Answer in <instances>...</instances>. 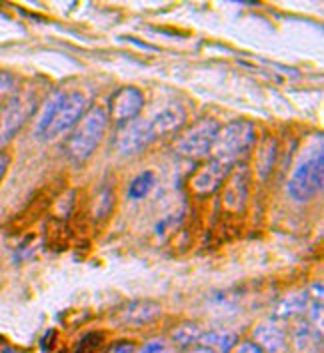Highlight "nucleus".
Returning <instances> with one entry per match:
<instances>
[{
    "mask_svg": "<svg viewBox=\"0 0 324 353\" xmlns=\"http://www.w3.org/2000/svg\"><path fill=\"white\" fill-rule=\"evenodd\" d=\"M106 124H108V114L102 106H93L86 114H82L78 126L66 142V154L70 162L80 164L98 148L106 132Z\"/></svg>",
    "mask_w": 324,
    "mask_h": 353,
    "instance_id": "obj_1",
    "label": "nucleus"
},
{
    "mask_svg": "<svg viewBox=\"0 0 324 353\" xmlns=\"http://www.w3.org/2000/svg\"><path fill=\"white\" fill-rule=\"evenodd\" d=\"M254 142H256L254 124L250 120H232L218 130L210 152L214 154L216 160L232 164L242 154H247L254 146Z\"/></svg>",
    "mask_w": 324,
    "mask_h": 353,
    "instance_id": "obj_2",
    "label": "nucleus"
},
{
    "mask_svg": "<svg viewBox=\"0 0 324 353\" xmlns=\"http://www.w3.org/2000/svg\"><path fill=\"white\" fill-rule=\"evenodd\" d=\"M323 184L324 154L318 150L316 156H308L294 166L286 182V192L294 202H308L323 190Z\"/></svg>",
    "mask_w": 324,
    "mask_h": 353,
    "instance_id": "obj_3",
    "label": "nucleus"
},
{
    "mask_svg": "<svg viewBox=\"0 0 324 353\" xmlns=\"http://www.w3.org/2000/svg\"><path fill=\"white\" fill-rule=\"evenodd\" d=\"M218 130H220V124L214 118H202L194 122L191 128H187V132L180 134V138L174 144V150L182 158L200 160L210 154Z\"/></svg>",
    "mask_w": 324,
    "mask_h": 353,
    "instance_id": "obj_4",
    "label": "nucleus"
},
{
    "mask_svg": "<svg viewBox=\"0 0 324 353\" xmlns=\"http://www.w3.org/2000/svg\"><path fill=\"white\" fill-rule=\"evenodd\" d=\"M156 140L151 120H131L126 124H122V128L116 132L115 136V148L122 156H133L138 154L144 148H149Z\"/></svg>",
    "mask_w": 324,
    "mask_h": 353,
    "instance_id": "obj_5",
    "label": "nucleus"
},
{
    "mask_svg": "<svg viewBox=\"0 0 324 353\" xmlns=\"http://www.w3.org/2000/svg\"><path fill=\"white\" fill-rule=\"evenodd\" d=\"M230 170H232V164L212 158L210 162L202 164L191 176L192 194L198 198H209L212 194H216L218 188L227 182Z\"/></svg>",
    "mask_w": 324,
    "mask_h": 353,
    "instance_id": "obj_6",
    "label": "nucleus"
},
{
    "mask_svg": "<svg viewBox=\"0 0 324 353\" xmlns=\"http://www.w3.org/2000/svg\"><path fill=\"white\" fill-rule=\"evenodd\" d=\"M35 110V100L32 96H12L4 108L0 110V146L10 142L15 134L22 128L26 118Z\"/></svg>",
    "mask_w": 324,
    "mask_h": 353,
    "instance_id": "obj_7",
    "label": "nucleus"
},
{
    "mask_svg": "<svg viewBox=\"0 0 324 353\" xmlns=\"http://www.w3.org/2000/svg\"><path fill=\"white\" fill-rule=\"evenodd\" d=\"M142 108H144L142 90H138L136 86H124L111 98L106 114L118 124H126L131 120H136Z\"/></svg>",
    "mask_w": 324,
    "mask_h": 353,
    "instance_id": "obj_8",
    "label": "nucleus"
},
{
    "mask_svg": "<svg viewBox=\"0 0 324 353\" xmlns=\"http://www.w3.org/2000/svg\"><path fill=\"white\" fill-rule=\"evenodd\" d=\"M86 108V96L82 92H70L64 96V102L60 104L57 116L50 124V128L46 132V138L44 140H50V138H57L60 134L73 128L78 120L82 118Z\"/></svg>",
    "mask_w": 324,
    "mask_h": 353,
    "instance_id": "obj_9",
    "label": "nucleus"
},
{
    "mask_svg": "<svg viewBox=\"0 0 324 353\" xmlns=\"http://www.w3.org/2000/svg\"><path fill=\"white\" fill-rule=\"evenodd\" d=\"M118 316L126 325H146L160 316V305L153 299H134L120 307Z\"/></svg>",
    "mask_w": 324,
    "mask_h": 353,
    "instance_id": "obj_10",
    "label": "nucleus"
},
{
    "mask_svg": "<svg viewBox=\"0 0 324 353\" xmlns=\"http://www.w3.org/2000/svg\"><path fill=\"white\" fill-rule=\"evenodd\" d=\"M252 341L263 347L265 353H278L285 350L286 334L285 330L272 321L258 323L252 332Z\"/></svg>",
    "mask_w": 324,
    "mask_h": 353,
    "instance_id": "obj_11",
    "label": "nucleus"
},
{
    "mask_svg": "<svg viewBox=\"0 0 324 353\" xmlns=\"http://www.w3.org/2000/svg\"><path fill=\"white\" fill-rule=\"evenodd\" d=\"M184 120H187V112L182 106L178 104H171L166 108L158 112L151 120V126L156 136H162V134H171V132L180 130L184 126Z\"/></svg>",
    "mask_w": 324,
    "mask_h": 353,
    "instance_id": "obj_12",
    "label": "nucleus"
},
{
    "mask_svg": "<svg viewBox=\"0 0 324 353\" xmlns=\"http://www.w3.org/2000/svg\"><path fill=\"white\" fill-rule=\"evenodd\" d=\"M308 301H310V298H308L306 292H290L288 296L278 299V303L272 310V316H274V319H280V321L301 317L303 314H306Z\"/></svg>",
    "mask_w": 324,
    "mask_h": 353,
    "instance_id": "obj_13",
    "label": "nucleus"
},
{
    "mask_svg": "<svg viewBox=\"0 0 324 353\" xmlns=\"http://www.w3.org/2000/svg\"><path fill=\"white\" fill-rule=\"evenodd\" d=\"M64 96H66V92L55 90V92L44 100L39 116H37V122H35V138H39V140H44V138H46V132L50 128V124H53V120H55V116H57L60 104L64 102Z\"/></svg>",
    "mask_w": 324,
    "mask_h": 353,
    "instance_id": "obj_14",
    "label": "nucleus"
},
{
    "mask_svg": "<svg viewBox=\"0 0 324 353\" xmlns=\"http://www.w3.org/2000/svg\"><path fill=\"white\" fill-rule=\"evenodd\" d=\"M276 150H278V142L274 138H265L260 148L256 152V176L260 182H267V178L270 176L272 168H274V162H276Z\"/></svg>",
    "mask_w": 324,
    "mask_h": 353,
    "instance_id": "obj_15",
    "label": "nucleus"
},
{
    "mask_svg": "<svg viewBox=\"0 0 324 353\" xmlns=\"http://www.w3.org/2000/svg\"><path fill=\"white\" fill-rule=\"evenodd\" d=\"M248 198V184H247V172L245 168L240 172H234V176L230 178L229 190L225 196V204L229 205L230 210H242L247 204Z\"/></svg>",
    "mask_w": 324,
    "mask_h": 353,
    "instance_id": "obj_16",
    "label": "nucleus"
},
{
    "mask_svg": "<svg viewBox=\"0 0 324 353\" xmlns=\"http://www.w3.org/2000/svg\"><path fill=\"white\" fill-rule=\"evenodd\" d=\"M321 337H323V330L314 327L312 323L308 321H301L296 327H294V334H292V341L296 345V350L305 353L314 352V345L321 347Z\"/></svg>",
    "mask_w": 324,
    "mask_h": 353,
    "instance_id": "obj_17",
    "label": "nucleus"
},
{
    "mask_svg": "<svg viewBox=\"0 0 324 353\" xmlns=\"http://www.w3.org/2000/svg\"><path fill=\"white\" fill-rule=\"evenodd\" d=\"M198 343L207 345L216 353H229L236 343V334L225 332V330H209V332H202Z\"/></svg>",
    "mask_w": 324,
    "mask_h": 353,
    "instance_id": "obj_18",
    "label": "nucleus"
},
{
    "mask_svg": "<svg viewBox=\"0 0 324 353\" xmlns=\"http://www.w3.org/2000/svg\"><path fill=\"white\" fill-rule=\"evenodd\" d=\"M200 335H202V330L196 323H180L178 327L172 330V341L178 347H187L189 350V347L198 343Z\"/></svg>",
    "mask_w": 324,
    "mask_h": 353,
    "instance_id": "obj_19",
    "label": "nucleus"
},
{
    "mask_svg": "<svg viewBox=\"0 0 324 353\" xmlns=\"http://www.w3.org/2000/svg\"><path fill=\"white\" fill-rule=\"evenodd\" d=\"M154 184H156L154 174L151 172V170H146V172L138 174L133 182H131V186H128V192H126V194H128V198H131V200H142V198H146V196H149V192L153 190Z\"/></svg>",
    "mask_w": 324,
    "mask_h": 353,
    "instance_id": "obj_20",
    "label": "nucleus"
},
{
    "mask_svg": "<svg viewBox=\"0 0 324 353\" xmlns=\"http://www.w3.org/2000/svg\"><path fill=\"white\" fill-rule=\"evenodd\" d=\"M102 341V334L100 332H93V334H86L82 339H78L77 347L73 353H95L98 350Z\"/></svg>",
    "mask_w": 324,
    "mask_h": 353,
    "instance_id": "obj_21",
    "label": "nucleus"
},
{
    "mask_svg": "<svg viewBox=\"0 0 324 353\" xmlns=\"http://www.w3.org/2000/svg\"><path fill=\"white\" fill-rule=\"evenodd\" d=\"M138 353H169V347L162 339H151L138 350Z\"/></svg>",
    "mask_w": 324,
    "mask_h": 353,
    "instance_id": "obj_22",
    "label": "nucleus"
},
{
    "mask_svg": "<svg viewBox=\"0 0 324 353\" xmlns=\"http://www.w3.org/2000/svg\"><path fill=\"white\" fill-rule=\"evenodd\" d=\"M236 353H265L260 345H256L252 339H245L238 347H236Z\"/></svg>",
    "mask_w": 324,
    "mask_h": 353,
    "instance_id": "obj_23",
    "label": "nucleus"
},
{
    "mask_svg": "<svg viewBox=\"0 0 324 353\" xmlns=\"http://www.w3.org/2000/svg\"><path fill=\"white\" fill-rule=\"evenodd\" d=\"M108 353H134V345L131 341H120V343H115Z\"/></svg>",
    "mask_w": 324,
    "mask_h": 353,
    "instance_id": "obj_24",
    "label": "nucleus"
},
{
    "mask_svg": "<svg viewBox=\"0 0 324 353\" xmlns=\"http://www.w3.org/2000/svg\"><path fill=\"white\" fill-rule=\"evenodd\" d=\"M8 164H10V156L6 152H0V180L4 178V174L8 170Z\"/></svg>",
    "mask_w": 324,
    "mask_h": 353,
    "instance_id": "obj_25",
    "label": "nucleus"
},
{
    "mask_svg": "<svg viewBox=\"0 0 324 353\" xmlns=\"http://www.w3.org/2000/svg\"><path fill=\"white\" fill-rule=\"evenodd\" d=\"M187 353H216L214 350H210L207 345H202V343H196V345H192L187 350Z\"/></svg>",
    "mask_w": 324,
    "mask_h": 353,
    "instance_id": "obj_26",
    "label": "nucleus"
}]
</instances>
